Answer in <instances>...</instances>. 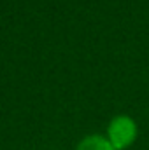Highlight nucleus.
<instances>
[{"instance_id": "f03ea898", "label": "nucleus", "mask_w": 149, "mask_h": 150, "mask_svg": "<svg viewBox=\"0 0 149 150\" xmlns=\"http://www.w3.org/2000/svg\"><path fill=\"white\" fill-rule=\"evenodd\" d=\"M77 150H116L114 147L111 145L109 140H105L104 136H88L84 138L79 145H77Z\"/></svg>"}, {"instance_id": "f257e3e1", "label": "nucleus", "mask_w": 149, "mask_h": 150, "mask_svg": "<svg viewBox=\"0 0 149 150\" xmlns=\"http://www.w3.org/2000/svg\"><path fill=\"white\" fill-rule=\"evenodd\" d=\"M109 142L114 149H126L137 136V124L128 115H117L109 124Z\"/></svg>"}]
</instances>
